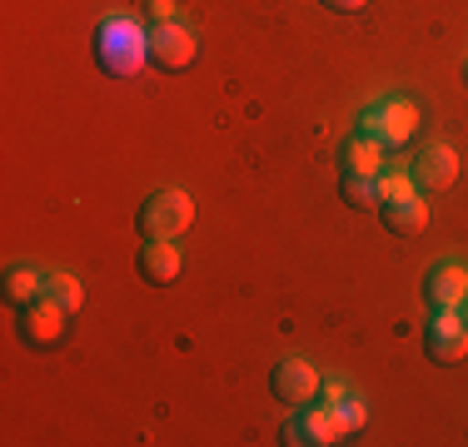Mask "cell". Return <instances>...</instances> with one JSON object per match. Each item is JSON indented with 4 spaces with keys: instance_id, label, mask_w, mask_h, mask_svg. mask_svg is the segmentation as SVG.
Segmentation results:
<instances>
[{
    "instance_id": "6da1fadb",
    "label": "cell",
    "mask_w": 468,
    "mask_h": 447,
    "mask_svg": "<svg viewBox=\"0 0 468 447\" xmlns=\"http://www.w3.org/2000/svg\"><path fill=\"white\" fill-rule=\"evenodd\" d=\"M150 30L140 16H105L95 26V65L110 80H130L150 60Z\"/></svg>"
},
{
    "instance_id": "7a4b0ae2",
    "label": "cell",
    "mask_w": 468,
    "mask_h": 447,
    "mask_svg": "<svg viewBox=\"0 0 468 447\" xmlns=\"http://www.w3.org/2000/svg\"><path fill=\"white\" fill-rule=\"evenodd\" d=\"M419 130V109L414 99H378V105H369L359 115V134H369L374 144H384V150H404L409 140H414Z\"/></svg>"
},
{
    "instance_id": "3957f363",
    "label": "cell",
    "mask_w": 468,
    "mask_h": 447,
    "mask_svg": "<svg viewBox=\"0 0 468 447\" xmlns=\"http://www.w3.org/2000/svg\"><path fill=\"white\" fill-rule=\"evenodd\" d=\"M195 224V199L185 189H160L140 204V234L144 239H180Z\"/></svg>"
},
{
    "instance_id": "277c9868",
    "label": "cell",
    "mask_w": 468,
    "mask_h": 447,
    "mask_svg": "<svg viewBox=\"0 0 468 447\" xmlns=\"http://www.w3.org/2000/svg\"><path fill=\"white\" fill-rule=\"evenodd\" d=\"M16 313H20V318H16V338L26 343V348H36V353L60 348L65 323L75 318V313H65L55 298H36V304H26V308H16Z\"/></svg>"
},
{
    "instance_id": "5b68a950",
    "label": "cell",
    "mask_w": 468,
    "mask_h": 447,
    "mask_svg": "<svg viewBox=\"0 0 468 447\" xmlns=\"http://www.w3.org/2000/svg\"><path fill=\"white\" fill-rule=\"evenodd\" d=\"M319 368L309 363V358H280V363L270 368V388H274V398L284 402V408H304V402H314L319 398Z\"/></svg>"
},
{
    "instance_id": "8992f818",
    "label": "cell",
    "mask_w": 468,
    "mask_h": 447,
    "mask_svg": "<svg viewBox=\"0 0 468 447\" xmlns=\"http://www.w3.org/2000/svg\"><path fill=\"white\" fill-rule=\"evenodd\" d=\"M423 348H429L433 363L453 368L468 358V323L459 318V308H443L429 318V328H423Z\"/></svg>"
},
{
    "instance_id": "52a82bcc",
    "label": "cell",
    "mask_w": 468,
    "mask_h": 447,
    "mask_svg": "<svg viewBox=\"0 0 468 447\" xmlns=\"http://www.w3.org/2000/svg\"><path fill=\"white\" fill-rule=\"evenodd\" d=\"M195 55H199V40H195L189 26H180V20L150 30V60L160 65V70H189Z\"/></svg>"
},
{
    "instance_id": "ba28073f",
    "label": "cell",
    "mask_w": 468,
    "mask_h": 447,
    "mask_svg": "<svg viewBox=\"0 0 468 447\" xmlns=\"http://www.w3.org/2000/svg\"><path fill=\"white\" fill-rule=\"evenodd\" d=\"M284 442L289 447H329L339 442V432H334V412L324 402H304V408H294V418L284 422Z\"/></svg>"
},
{
    "instance_id": "9c48e42d",
    "label": "cell",
    "mask_w": 468,
    "mask_h": 447,
    "mask_svg": "<svg viewBox=\"0 0 468 447\" xmlns=\"http://www.w3.org/2000/svg\"><path fill=\"white\" fill-rule=\"evenodd\" d=\"M409 174H414L419 194H443V189H453V179H459V154H453L449 144H429Z\"/></svg>"
},
{
    "instance_id": "30bf717a",
    "label": "cell",
    "mask_w": 468,
    "mask_h": 447,
    "mask_svg": "<svg viewBox=\"0 0 468 447\" xmlns=\"http://www.w3.org/2000/svg\"><path fill=\"white\" fill-rule=\"evenodd\" d=\"M135 268H140L144 284L170 288L175 278H180V244L175 239H144L140 254H135Z\"/></svg>"
},
{
    "instance_id": "8fae6325",
    "label": "cell",
    "mask_w": 468,
    "mask_h": 447,
    "mask_svg": "<svg viewBox=\"0 0 468 447\" xmlns=\"http://www.w3.org/2000/svg\"><path fill=\"white\" fill-rule=\"evenodd\" d=\"M423 304H429L433 313L468 304V268L463 264H439L429 278H423Z\"/></svg>"
},
{
    "instance_id": "7c38bea8",
    "label": "cell",
    "mask_w": 468,
    "mask_h": 447,
    "mask_svg": "<svg viewBox=\"0 0 468 447\" xmlns=\"http://www.w3.org/2000/svg\"><path fill=\"white\" fill-rule=\"evenodd\" d=\"M378 219L394 239H414V234L429 229V199L409 194V199H394V204H378Z\"/></svg>"
},
{
    "instance_id": "4fadbf2b",
    "label": "cell",
    "mask_w": 468,
    "mask_h": 447,
    "mask_svg": "<svg viewBox=\"0 0 468 447\" xmlns=\"http://www.w3.org/2000/svg\"><path fill=\"white\" fill-rule=\"evenodd\" d=\"M339 170L344 174L378 179V174L388 170V150H384V144H374L369 134H354V140H344V150H339Z\"/></svg>"
},
{
    "instance_id": "5bb4252c",
    "label": "cell",
    "mask_w": 468,
    "mask_h": 447,
    "mask_svg": "<svg viewBox=\"0 0 468 447\" xmlns=\"http://www.w3.org/2000/svg\"><path fill=\"white\" fill-rule=\"evenodd\" d=\"M36 298H46V274L30 268V264L5 268V304L10 308H26V304H36Z\"/></svg>"
},
{
    "instance_id": "9a60e30c",
    "label": "cell",
    "mask_w": 468,
    "mask_h": 447,
    "mask_svg": "<svg viewBox=\"0 0 468 447\" xmlns=\"http://www.w3.org/2000/svg\"><path fill=\"white\" fill-rule=\"evenodd\" d=\"M329 412H334V432H339V442L354 438V432L369 422V408H364V398H354V393H344L339 402H329Z\"/></svg>"
},
{
    "instance_id": "2e32d148",
    "label": "cell",
    "mask_w": 468,
    "mask_h": 447,
    "mask_svg": "<svg viewBox=\"0 0 468 447\" xmlns=\"http://www.w3.org/2000/svg\"><path fill=\"white\" fill-rule=\"evenodd\" d=\"M46 298H55L65 313H80L85 308V288L75 274H46Z\"/></svg>"
},
{
    "instance_id": "e0dca14e",
    "label": "cell",
    "mask_w": 468,
    "mask_h": 447,
    "mask_svg": "<svg viewBox=\"0 0 468 447\" xmlns=\"http://www.w3.org/2000/svg\"><path fill=\"white\" fill-rule=\"evenodd\" d=\"M339 194H344V204H349V209H378V179H364V174H344Z\"/></svg>"
},
{
    "instance_id": "ac0fdd59",
    "label": "cell",
    "mask_w": 468,
    "mask_h": 447,
    "mask_svg": "<svg viewBox=\"0 0 468 447\" xmlns=\"http://www.w3.org/2000/svg\"><path fill=\"white\" fill-rule=\"evenodd\" d=\"M409 194H419L414 174H404V170H384V174H378V204H394V199H409Z\"/></svg>"
},
{
    "instance_id": "d6986e66",
    "label": "cell",
    "mask_w": 468,
    "mask_h": 447,
    "mask_svg": "<svg viewBox=\"0 0 468 447\" xmlns=\"http://www.w3.org/2000/svg\"><path fill=\"white\" fill-rule=\"evenodd\" d=\"M175 20V0H150V26H170Z\"/></svg>"
},
{
    "instance_id": "ffe728a7",
    "label": "cell",
    "mask_w": 468,
    "mask_h": 447,
    "mask_svg": "<svg viewBox=\"0 0 468 447\" xmlns=\"http://www.w3.org/2000/svg\"><path fill=\"white\" fill-rule=\"evenodd\" d=\"M344 393H349V388H344L339 378H324V383H319V402H324V408H329V402H339Z\"/></svg>"
},
{
    "instance_id": "44dd1931",
    "label": "cell",
    "mask_w": 468,
    "mask_h": 447,
    "mask_svg": "<svg viewBox=\"0 0 468 447\" xmlns=\"http://www.w3.org/2000/svg\"><path fill=\"white\" fill-rule=\"evenodd\" d=\"M324 5L334 10V16H359V10L369 5V0H324Z\"/></svg>"
},
{
    "instance_id": "7402d4cb",
    "label": "cell",
    "mask_w": 468,
    "mask_h": 447,
    "mask_svg": "<svg viewBox=\"0 0 468 447\" xmlns=\"http://www.w3.org/2000/svg\"><path fill=\"white\" fill-rule=\"evenodd\" d=\"M463 80H468V60H463Z\"/></svg>"
}]
</instances>
